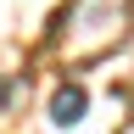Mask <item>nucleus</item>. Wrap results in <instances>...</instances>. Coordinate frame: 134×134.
<instances>
[{"instance_id": "nucleus-1", "label": "nucleus", "mask_w": 134, "mask_h": 134, "mask_svg": "<svg viewBox=\"0 0 134 134\" xmlns=\"http://www.w3.org/2000/svg\"><path fill=\"white\" fill-rule=\"evenodd\" d=\"M84 106H90V95H84L78 84H62V90L50 95V117H56L62 129H67V123H78V117H84Z\"/></svg>"}]
</instances>
